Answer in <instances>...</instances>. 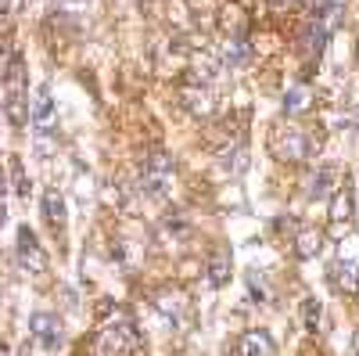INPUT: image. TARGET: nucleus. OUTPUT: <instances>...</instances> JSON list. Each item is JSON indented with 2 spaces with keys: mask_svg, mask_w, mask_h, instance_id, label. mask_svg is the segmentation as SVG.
I'll use <instances>...</instances> for the list:
<instances>
[{
  "mask_svg": "<svg viewBox=\"0 0 359 356\" xmlns=\"http://www.w3.org/2000/svg\"><path fill=\"white\" fill-rule=\"evenodd\" d=\"M4 112L15 126H22L29 119V76H25L22 54H11L4 69Z\"/></svg>",
  "mask_w": 359,
  "mask_h": 356,
  "instance_id": "obj_1",
  "label": "nucleus"
},
{
  "mask_svg": "<svg viewBox=\"0 0 359 356\" xmlns=\"http://www.w3.org/2000/svg\"><path fill=\"white\" fill-rule=\"evenodd\" d=\"M140 349H144V335L130 317L111 320L101 335V356H140Z\"/></svg>",
  "mask_w": 359,
  "mask_h": 356,
  "instance_id": "obj_2",
  "label": "nucleus"
},
{
  "mask_svg": "<svg viewBox=\"0 0 359 356\" xmlns=\"http://www.w3.org/2000/svg\"><path fill=\"white\" fill-rule=\"evenodd\" d=\"M172 187V162L165 152H151L140 166V191L151 198H165Z\"/></svg>",
  "mask_w": 359,
  "mask_h": 356,
  "instance_id": "obj_3",
  "label": "nucleus"
},
{
  "mask_svg": "<svg viewBox=\"0 0 359 356\" xmlns=\"http://www.w3.org/2000/svg\"><path fill=\"white\" fill-rule=\"evenodd\" d=\"M269 147H273V155L284 159V162H302V159L313 155V140H309L302 130H294V126L273 130V140H269Z\"/></svg>",
  "mask_w": 359,
  "mask_h": 356,
  "instance_id": "obj_4",
  "label": "nucleus"
},
{
  "mask_svg": "<svg viewBox=\"0 0 359 356\" xmlns=\"http://www.w3.org/2000/svg\"><path fill=\"white\" fill-rule=\"evenodd\" d=\"M15 256H18V266H22L25 274H43V270H47V252H43V245H40V237L29 230V227H18Z\"/></svg>",
  "mask_w": 359,
  "mask_h": 356,
  "instance_id": "obj_5",
  "label": "nucleus"
},
{
  "mask_svg": "<svg viewBox=\"0 0 359 356\" xmlns=\"http://www.w3.org/2000/svg\"><path fill=\"white\" fill-rule=\"evenodd\" d=\"M29 335H33L43 349H57L62 345V320H57L54 313H47V310H36L33 317H29Z\"/></svg>",
  "mask_w": 359,
  "mask_h": 356,
  "instance_id": "obj_6",
  "label": "nucleus"
},
{
  "mask_svg": "<svg viewBox=\"0 0 359 356\" xmlns=\"http://www.w3.org/2000/svg\"><path fill=\"white\" fill-rule=\"evenodd\" d=\"M184 105H187V112H191L194 119H208V115L216 112V94H212V86L194 79L187 91H184Z\"/></svg>",
  "mask_w": 359,
  "mask_h": 356,
  "instance_id": "obj_7",
  "label": "nucleus"
},
{
  "mask_svg": "<svg viewBox=\"0 0 359 356\" xmlns=\"http://www.w3.org/2000/svg\"><path fill=\"white\" fill-rule=\"evenodd\" d=\"M29 119H33L36 133H47L54 126V98H50V86H36L33 91V105H29Z\"/></svg>",
  "mask_w": 359,
  "mask_h": 356,
  "instance_id": "obj_8",
  "label": "nucleus"
},
{
  "mask_svg": "<svg viewBox=\"0 0 359 356\" xmlns=\"http://www.w3.org/2000/svg\"><path fill=\"white\" fill-rule=\"evenodd\" d=\"M43 220H47V227H50L57 237H62L65 227H69L65 198H62V191H57V187H47V191H43Z\"/></svg>",
  "mask_w": 359,
  "mask_h": 356,
  "instance_id": "obj_9",
  "label": "nucleus"
},
{
  "mask_svg": "<svg viewBox=\"0 0 359 356\" xmlns=\"http://www.w3.org/2000/svg\"><path fill=\"white\" fill-rule=\"evenodd\" d=\"M306 195H309L313 202H323L327 195H338V166H320L316 173H309Z\"/></svg>",
  "mask_w": 359,
  "mask_h": 356,
  "instance_id": "obj_10",
  "label": "nucleus"
},
{
  "mask_svg": "<svg viewBox=\"0 0 359 356\" xmlns=\"http://www.w3.org/2000/svg\"><path fill=\"white\" fill-rule=\"evenodd\" d=\"M155 306H158V310H162V313H165L172 324H184V320H187V313H191L187 295H184V291H169V288L155 295Z\"/></svg>",
  "mask_w": 359,
  "mask_h": 356,
  "instance_id": "obj_11",
  "label": "nucleus"
},
{
  "mask_svg": "<svg viewBox=\"0 0 359 356\" xmlns=\"http://www.w3.org/2000/svg\"><path fill=\"white\" fill-rule=\"evenodd\" d=\"M223 65L230 69H248L252 65V44L245 37H230L223 44Z\"/></svg>",
  "mask_w": 359,
  "mask_h": 356,
  "instance_id": "obj_12",
  "label": "nucleus"
},
{
  "mask_svg": "<svg viewBox=\"0 0 359 356\" xmlns=\"http://www.w3.org/2000/svg\"><path fill=\"white\" fill-rule=\"evenodd\" d=\"M241 356H277V345L266 331H245L241 338Z\"/></svg>",
  "mask_w": 359,
  "mask_h": 356,
  "instance_id": "obj_13",
  "label": "nucleus"
},
{
  "mask_svg": "<svg viewBox=\"0 0 359 356\" xmlns=\"http://www.w3.org/2000/svg\"><path fill=\"white\" fill-rule=\"evenodd\" d=\"M327 33H331V29H327L320 18H313V22L302 29V47H306V54H309V58L323 54V47H327Z\"/></svg>",
  "mask_w": 359,
  "mask_h": 356,
  "instance_id": "obj_14",
  "label": "nucleus"
},
{
  "mask_svg": "<svg viewBox=\"0 0 359 356\" xmlns=\"http://www.w3.org/2000/svg\"><path fill=\"white\" fill-rule=\"evenodd\" d=\"M331 281L341 291H359V270H355V263L352 259H338L331 266Z\"/></svg>",
  "mask_w": 359,
  "mask_h": 356,
  "instance_id": "obj_15",
  "label": "nucleus"
},
{
  "mask_svg": "<svg viewBox=\"0 0 359 356\" xmlns=\"http://www.w3.org/2000/svg\"><path fill=\"white\" fill-rule=\"evenodd\" d=\"M219 22H223V29H226V40H230V37H245V29H248V18H245V11L237 8V4H226L223 15H219Z\"/></svg>",
  "mask_w": 359,
  "mask_h": 356,
  "instance_id": "obj_16",
  "label": "nucleus"
},
{
  "mask_svg": "<svg viewBox=\"0 0 359 356\" xmlns=\"http://www.w3.org/2000/svg\"><path fill=\"white\" fill-rule=\"evenodd\" d=\"M320 245H323L320 230H302V234L294 237V256H298V259H316Z\"/></svg>",
  "mask_w": 359,
  "mask_h": 356,
  "instance_id": "obj_17",
  "label": "nucleus"
},
{
  "mask_svg": "<svg viewBox=\"0 0 359 356\" xmlns=\"http://www.w3.org/2000/svg\"><path fill=\"white\" fill-rule=\"evenodd\" d=\"M345 15V0H316V18L327 25V29H334Z\"/></svg>",
  "mask_w": 359,
  "mask_h": 356,
  "instance_id": "obj_18",
  "label": "nucleus"
},
{
  "mask_svg": "<svg viewBox=\"0 0 359 356\" xmlns=\"http://www.w3.org/2000/svg\"><path fill=\"white\" fill-rule=\"evenodd\" d=\"M226 281H230V256H226V252H216L212 263H208V284L223 288Z\"/></svg>",
  "mask_w": 359,
  "mask_h": 356,
  "instance_id": "obj_19",
  "label": "nucleus"
},
{
  "mask_svg": "<svg viewBox=\"0 0 359 356\" xmlns=\"http://www.w3.org/2000/svg\"><path fill=\"white\" fill-rule=\"evenodd\" d=\"M309 101H313L309 86H291V91L284 94V112H287V115H298V112L309 108Z\"/></svg>",
  "mask_w": 359,
  "mask_h": 356,
  "instance_id": "obj_20",
  "label": "nucleus"
},
{
  "mask_svg": "<svg viewBox=\"0 0 359 356\" xmlns=\"http://www.w3.org/2000/svg\"><path fill=\"white\" fill-rule=\"evenodd\" d=\"M194 79L198 83H216L219 79V65H216L212 54H198L194 58Z\"/></svg>",
  "mask_w": 359,
  "mask_h": 356,
  "instance_id": "obj_21",
  "label": "nucleus"
},
{
  "mask_svg": "<svg viewBox=\"0 0 359 356\" xmlns=\"http://www.w3.org/2000/svg\"><path fill=\"white\" fill-rule=\"evenodd\" d=\"M320 317H323L320 299H306V303H302V328H306V331H316V328H320Z\"/></svg>",
  "mask_w": 359,
  "mask_h": 356,
  "instance_id": "obj_22",
  "label": "nucleus"
},
{
  "mask_svg": "<svg viewBox=\"0 0 359 356\" xmlns=\"http://www.w3.org/2000/svg\"><path fill=\"white\" fill-rule=\"evenodd\" d=\"M348 213H352V195H348V191H338V195H334V209H331V220L338 223V220H345Z\"/></svg>",
  "mask_w": 359,
  "mask_h": 356,
  "instance_id": "obj_23",
  "label": "nucleus"
},
{
  "mask_svg": "<svg viewBox=\"0 0 359 356\" xmlns=\"http://www.w3.org/2000/svg\"><path fill=\"white\" fill-rule=\"evenodd\" d=\"M11 176H15V195H29V184H25V176H22V162L18 159H11Z\"/></svg>",
  "mask_w": 359,
  "mask_h": 356,
  "instance_id": "obj_24",
  "label": "nucleus"
},
{
  "mask_svg": "<svg viewBox=\"0 0 359 356\" xmlns=\"http://www.w3.org/2000/svg\"><path fill=\"white\" fill-rule=\"evenodd\" d=\"M273 8H280V11H291V8H298V4H306V0H269Z\"/></svg>",
  "mask_w": 359,
  "mask_h": 356,
  "instance_id": "obj_25",
  "label": "nucleus"
},
{
  "mask_svg": "<svg viewBox=\"0 0 359 356\" xmlns=\"http://www.w3.org/2000/svg\"><path fill=\"white\" fill-rule=\"evenodd\" d=\"M18 356H29V345H25V349H22V352H18Z\"/></svg>",
  "mask_w": 359,
  "mask_h": 356,
  "instance_id": "obj_26",
  "label": "nucleus"
},
{
  "mask_svg": "<svg viewBox=\"0 0 359 356\" xmlns=\"http://www.w3.org/2000/svg\"><path fill=\"white\" fill-rule=\"evenodd\" d=\"M65 4H83V0H65Z\"/></svg>",
  "mask_w": 359,
  "mask_h": 356,
  "instance_id": "obj_27",
  "label": "nucleus"
},
{
  "mask_svg": "<svg viewBox=\"0 0 359 356\" xmlns=\"http://www.w3.org/2000/svg\"><path fill=\"white\" fill-rule=\"evenodd\" d=\"M355 126H359V112H355Z\"/></svg>",
  "mask_w": 359,
  "mask_h": 356,
  "instance_id": "obj_28",
  "label": "nucleus"
}]
</instances>
